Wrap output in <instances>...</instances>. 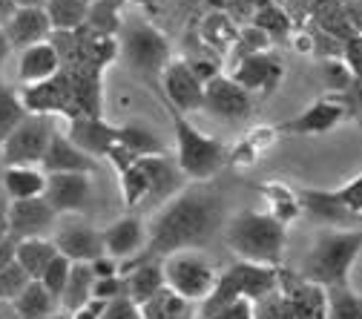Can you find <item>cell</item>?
Listing matches in <instances>:
<instances>
[{"label": "cell", "instance_id": "cell-60", "mask_svg": "<svg viewBox=\"0 0 362 319\" xmlns=\"http://www.w3.org/2000/svg\"><path fill=\"white\" fill-rule=\"evenodd\" d=\"M196 319H207V316H196Z\"/></svg>", "mask_w": 362, "mask_h": 319}, {"label": "cell", "instance_id": "cell-47", "mask_svg": "<svg viewBox=\"0 0 362 319\" xmlns=\"http://www.w3.org/2000/svg\"><path fill=\"white\" fill-rule=\"evenodd\" d=\"M207 319H256V313H253V302L250 299H233L224 308L213 311Z\"/></svg>", "mask_w": 362, "mask_h": 319}, {"label": "cell", "instance_id": "cell-33", "mask_svg": "<svg viewBox=\"0 0 362 319\" xmlns=\"http://www.w3.org/2000/svg\"><path fill=\"white\" fill-rule=\"evenodd\" d=\"M127 0H93L86 15V29L101 37H115L121 29V9Z\"/></svg>", "mask_w": 362, "mask_h": 319}, {"label": "cell", "instance_id": "cell-28", "mask_svg": "<svg viewBox=\"0 0 362 319\" xmlns=\"http://www.w3.org/2000/svg\"><path fill=\"white\" fill-rule=\"evenodd\" d=\"M58 299L40 285V279H32L26 285V291L12 302L18 319H49L58 313Z\"/></svg>", "mask_w": 362, "mask_h": 319}, {"label": "cell", "instance_id": "cell-15", "mask_svg": "<svg viewBox=\"0 0 362 319\" xmlns=\"http://www.w3.org/2000/svg\"><path fill=\"white\" fill-rule=\"evenodd\" d=\"M93 196V181L86 173H52L47 175V190L43 199L61 216V213H81Z\"/></svg>", "mask_w": 362, "mask_h": 319}, {"label": "cell", "instance_id": "cell-61", "mask_svg": "<svg viewBox=\"0 0 362 319\" xmlns=\"http://www.w3.org/2000/svg\"><path fill=\"white\" fill-rule=\"evenodd\" d=\"M356 4H362V0H356Z\"/></svg>", "mask_w": 362, "mask_h": 319}, {"label": "cell", "instance_id": "cell-55", "mask_svg": "<svg viewBox=\"0 0 362 319\" xmlns=\"http://www.w3.org/2000/svg\"><path fill=\"white\" fill-rule=\"evenodd\" d=\"M18 9H43L47 6V0H15Z\"/></svg>", "mask_w": 362, "mask_h": 319}, {"label": "cell", "instance_id": "cell-2", "mask_svg": "<svg viewBox=\"0 0 362 319\" xmlns=\"http://www.w3.org/2000/svg\"><path fill=\"white\" fill-rule=\"evenodd\" d=\"M29 112L40 115H104V69H58L52 78L26 86L21 95Z\"/></svg>", "mask_w": 362, "mask_h": 319}, {"label": "cell", "instance_id": "cell-16", "mask_svg": "<svg viewBox=\"0 0 362 319\" xmlns=\"http://www.w3.org/2000/svg\"><path fill=\"white\" fill-rule=\"evenodd\" d=\"M279 294L288 299L291 319H325V288L279 267Z\"/></svg>", "mask_w": 362, "mask_h": 319}, {"label": "cell", "instance_id": "cell-21", "mask_svg": "<svg viewBox=\"0 0 362 319\" xmlns=\"http://www.w3.org/2000/svg\"><path fill=\"white\" fill-rule=\"evenodd\" d=\"M139 164L144 167L147 181H150V193H147L144 204L158 207L181 190V170L167 156H147V158H139Z\"/></svg>", "mask_w": 362, "mask_h": 319}, {"label": "cell", "instance_id": "cell-8", "mask_svg": "<svg viewBox=\"0 0 362 319\" xmlns=\"http://www.w3.org/2000/svg\"><path fill=\"white\" fill-rule=\"evenodd\" d=\"M161 265H164V285L196 305H202L216 288L218 273L210 265V259L202 256L199 250L170 253L167 259H161Z\"/></svg>", "mask_w": 362, "mask_h": 319}, {"label": "cell", "instance_id": "cell-58", "mask_svg": "<svg viewBox=\"0 0 362 319\" xmlns=\"http://www.w3.org/2000/svg\"><path fill=\"white\" fill-rule=\"evenodd\" d=\"M135 4H164V0H135Z\"/></svg>", "mask_w": 362, "mask_h": 319}, {"label": "cell", "instance_id": "cell-56", "mask_svg": "<svg viewBox=\"0 0 362 319\" xmlns=\"http://www.w3.org/2000/svg\"><path fill=\"white\" fill-rule=\"evenodd\" d=\"M0 319H18V313H15L12 302H0Z\"/></svg>", "mask_w": 362, "mask_h": 319}, {"label": "cell", "instance_id": "cell-32", "mask_svg": "<svg viewBox=\"0 0 362 319\" xmlns=\"http://www.w3.org/2000/svg\"><path fill=\"white\" fill-rule=\"evenodd\" d=\"M118 144L127 147L135 158H147V156H167V147L158 135L144 127V124H124L118 127Z\"/></svg>", "mask_w": 362, "mask_h": 319}, {"label": "cell", "instance_id": "cell-29", "mask_svg": "<svg viewBox=\"0 0 362 319\" xmlns=\"http://www.w3.org/2000/svg\"><path fill=\"white\" fill-rule=\"evenodd\" d=\"M93 285H95V273L89 267V262H72L66 288L61 294L64 313H75L86 299H93Z\"/></svg>", "mask_w": 362, "mask_h": 319}, {"label": "cell", "instance_id": "cell-10", "mask_svg": "<svg viewBox=\"0 0 362 319\" xmlns=\"http://www.w3.org/2000/svg\"><path fill=\"white\" fill-rule=\"evenodd\" d=\"M354 104H351V95H325L320 101H313L308 110H302L299 115L282 121L276 127L279 135H322V132H331L337 129L342 121L354 118Z\"/></svg>", "mask_w": 362, "mask_h": 319}, {"label": "cell", "instance_id": "cell-3", "mask_svg": "<svg viewBox=\"0 0 362 319\" xmlns=\"http://www.w3.org/2000/svg\"><path fill=\"white\" fill-rule=\"evenodd\" d=\"M224 242L239 256V262L279 267L288 242V227L270 213L242 210L224 227Z\"/></svg>", "mask_w": 362, "mask_h": 319}, {"label": "cell", "instance_id": "cell-36", "mask_svg": "<svg viewBox=\"0 0 362 319\" xmlns=\"http://www.w3.org/2000/svg\"><path fill=\"white\" fill-rule=\"evenodd\" d=\"M291 18L285 15V9L279 4H274V0H262V4H256V15H253V26L262 29L270 40L276 37H285L291 32Z\"/></svg>", "mask_w": 362, "mask_h": 319}, {"label": "cell", "instance_id": "cell-5", "mask_svg": "<svg viewBox=\"0 0 362 319\" xmlns=\"http://www.w3.org/2000/svg\"><path fill=\"white\" fill-rule=\"evenodd\" d=\"M167 110H170V121H173L175 164H178L181 175H187L193 181H210L224 167V161H228V150H224L221 141L196 129L187 115H181L173 107H167Z\"/></svg>", "mask_w": 362, "mask_h": 319}, {"label": "cell", "instance_id": "cell-27", "mask_svg": "<svg viewBox=\"0 0 362 319\" xmlns=\"http://www.w3.org/2000/svg\"><path fill=\"white\" fill-rule=\"evenodd\" d=\"M141 316L144 319H196L199 316V305L178 296L175 291H170L167 285L141 305Z\"/></svg>", "mask_w": 362, "mask_h": 319}, {"label": "cell", "instance_id": "cell-4", "mask_svg": "<svg viewBox=\"0 0 362 319\" xmlns=\"http://www.w3.org/2000/svg\"><path fill=\"white\" fill-rule=\"evenodd\" d=\"M362 253V227H345V231H322L316 236L313 248L308 250L299 277L320 285V288H334L345 285L354 262Z\"/></svg>", "mask_w": 362, "mask_h": 319}, {"label": "cell", "instance_id": "cell-50", "mask_svg": "<svg viewBox=\"0 0 362 319\" xmlns=\"http://www.w3.org/2000/svg\"><path fill=\"white\" fill-rule=\"evenodd\" d=\"M104 308H107V302L93 296V299H86V302H83L75 313H69V316H72V319H101V316H104Z\"/></svg>", "mask_w": 362, "mask_h": 319}, {"label": "cell", "instance_id": "cell-39", "mask_svg": "<svg viewBox=\"0 0 362 319\" xmlns=\"http://www.w3.org/2000/svg\"><path fill=\"white\" fill-rule=\"evenodd\" d=\"M270 43H274V40H270L262 29L247 26V29L236 32V40H233V58H236V64H239L242 58H250V55L267 52V50H270Z\"/></svg>", "mask_w": 362, "mask_h": 319}, {"label": "cell", "instance_id": "cell-59", "mask_svg": "<svg viewBox=\"0 0 362 319\" xmlns=\"http://www.w3.org/2000/svg\"><path fill=\"white\" fill-rule=\"evenodd\" d=\"M359 35H362V23H359Z\"/></svg>", "mask_w": 362, "mask_h": 319}, {"label": "cell", "instance_id": "cell-12", "mask_svg": "<svg viewBox=\"0 0 362 319\" xmlns=\"http://www.w3.org/2000/svg\"><path fill=\"white\" fill-rule=\"evenodd\" d=\"M250 93L242 89L230 75H216L204 83V112L221 121H242L250 115Z\"/></svg>", "mask_w": 362, "mask_h": 319}, {"label": "cell", "instance_id": "cell-30", "mask_svg": "<svg viewBox=\"0 0 362 319\" xmlns=\"http://www.w3.org/2000/svg\"><path fill=\"white\" fill-rule=\"evenodd\" d=\"M58 256L52 239H21L15 248V262L29 273L32 279H40L47 265Z\"/></svg>", "mask_w": 362, "mask_h": 319}, {"label": "cell", "instance_id": "cell-44", "mask_svg": "<svg viewBox=\"0 0 362 319\" xmlns=\"http://www.w3.org/2000/svg\"><path fill=\"white\" fill-rule=\"evenodd\" d=\"M339 61L348 66V72L354 75V81H362V35H351V37L342 40Z\"/></svg>", "mask_w": 362, "mask_h": 319}, {"label": "cell", "instance_id": "cell-13", "mask_svg": "<svg viewBox=\"0 0 362 319\" xmlns=\"http://www.w3.org/2000/svg\"><path fill=\"white\" fill-rule=\"evenodd\" d=\"M58 213L47 204V199H26V202H9V236L15 242L21 239H47L49 231H55Z\"/></svg>", "mask_w": 362, "mask_h": 319}, {"label": "cell", "instance_id": "cell-20", "mask_svg": "<svg viewBox=\"0 0 362 319\" xmlns=\"http://www.w3.org/2000/svg\"><path fill=\"white\" fill-rule=\"evenodd\" d=\"M4 35L12 50H29L35 43H47L52 37V26L43 9H18L9 23L4 26Z\"/></svg>", "mask_w": 362, "mask_h": 319}, {"label": "cell", "instance_id": "cell-19", "mask_svg": "<svg viewBox=\"0 0 362 319\" xmlns=\"http://www.w3.org/2000/svg\"><path fill=\"white\" fill-rule=\"evenodd\" d=\"M101 242H104V253L115 256L118 262H127L144 250L147 227L139 216H124V219H115L110 227H104Z\"/></svg>", "mask_w": 362, "mask_h": 319}, {"label": "cell", "instance_id": "cell-9", "mask_svg": "<svg viewBox=\"0 0 362 319\" xmlns=\"http://www.w3.org/2000/svg\"><path fill=\"white\" fill-rule=\"evenodd\" d=\"M55 132L58 129H55L52 115L29 112L12 129L9 139L0 144V161H4V167H35V164H40V158H43V153H47Z\"/></svg>", "mask_w": 362, "mask_h": 319}, {"label": "cell", "instance_id": "cell-57", "mask_svg": "<svg viewBox=\"0 0 362 319\" xmlns=\"http://www.w3.org/2000/svg\"><path fill=\"white\" fill-rule=\"evenodd\" d=\"M49 319H72V316H69V313H64V311H58V313H55V316H49Z\"/></svg>", "mask_w": 362, "mask_h": 319}, {"label": "cell", "instance_id": "cell-52", "mask_svg": "<svg viewBox=\"0 0 362 319\" xmlns=\"http://www.w3.org/2000/svg\"><path fill=\"white\" fill-rule=\"evenodd\" d=\"M15 248H18V242L9 236V239H4V242H0V270H4L12 259H15Z\"/></svg>", "mask_w": 362, "mask_h": 319}, {"label": "cell", "instance_id": "cell-17", "mask_svg": "<svg viewBox=\"0 0 362 319\" xmlns=\"http://www.w3.org/2000/svg\"><path fill=\"white\" fill-rule=\"evenodd\" d=\"M55 250L61 256H66L69 262H93L98 256H104V242H101V231H95L89 221H66L58 227L55 233Z\"/></svg>", "mask_w": 362, "mask_h": 319}, {"label": "cell", "instance_id": "cell-54", "mask_svg": "<svg viewBox=\"0 0 362 319\" xmlns=\"http://www.w3.org/2000/svg\"><path fill=\"white\" fill-rule=\"evenodd\" d=\"M9 52H12V47H9V40H6V35H4V29H0V72H4V64H6V58H9Z\"/></svg>", "mask_w": 362, "mask_h": 319}, {"label": "cell", "instance_id": "cell-49", "mask_svg": "<svg viewBox=\"0 0 362 319\" xmlns=\"http://www.w3.org/2000/svg\"><path fill=\"white\" fill-rule=\"evenodd\" d=\"M107 161L115 167V173H124V170H129L135 161H139V158H135L127 147H121V144H115L110 153H107Z\"/></svg>", "mask_w": 362, "mask_h": 319}, {"label": "cell", "instance_id": "cell-51", "mask_svg": "<svg viewBox=\"0 0 362 319\" xmlns=\"http://www.w3.org/2000/svg\"><path fill=\"white\" fill-rule=\"evenodd\" d=\"M9 239V199L0 187V242Z\"/></svg>", "mask_w": 362, "mask_h": 319}, {"label": "cell", "instance_id": "cell-22", "mask_svg": "<svg viewBox=\"0 0 362 319\" xmlns=\"http://www.w3.org/2000/svg\"><path fill=\"white\" fill-rule=\"evenodd\" d=\"M299 207L302 213H308L313 221H320L325 227H345L351 221H356V216H351L342 202L337 199L334 190H320V187H302L299 193Z\"/></svg>", "mask_w": 362, "mask_h": 319}, {"label": "cell", "instance_id": "cell-40", "mask_svg": "<svg viewBox=\"0 0 362 319\" xmlns=\"http://www.w3.org/2000/svg\"><path fill=\"white\" fill-rule=\"evenodd\" d=\"M29 282H32V277L12 259L4 270H0V302H15L26 291Z\"/></svg>", "mask_w": 362, "mask_h": 319}, {"label": "cell", "instance_id": "cell-42", "mask_svg": "<svg viewBox=\"0 0 362 319\" xmlns=\"http://www.w3.org/2000/svg\"><path fill=\"white\" fill-rule=\"evenodd\" d=\"M322 78H325V86L334 89V95H345L348 89L354 86V75L348 72V66H345L339 58H325V64H322Z\"/></svg>", "mask_w": 362, "mask_h": 319}, {"label": "cell", "instance_id": "cell-41", "mask_svg": "<svg viewBox=\"0 0 362 319\" xmlns=\"http://www.w3.org/2000/svg\"><path fill=\"white\" fill-rule=\"evenodd\" d=\"M69 270H72V262H69L66 256H61V253H58V256L47 265V270H43V277H40V285L47 288L58 302H61V294H64V288H66Z\"/></svg>", "mask_w": 362, "mask_h": 319}, {"label": "cell", "instance_id": "cell-25", "mask_svg": "<svg viewBox=\"0 0 362 319\" xmlns=\"http://www.w3.org/2000/svg\"><path fill=\"white\" fill-rule=\"evenodd\" d=\"M0 187H4L9 202L40 199L47 190V173L37 167H6L0 175Z\"/></svg>", "mask_w": 362, "mask_h": 319}, {"label": "cell", "instance_id": "cell-35", "mask_svg": "<svg viewBox=\"0 0 362 319\" xmlns=\"http://www.w3.org/2000/svg\"><path fill=\"white\" fill-rule=\"evenodd\" d=\"M325 319H362V296L348 282L325 288Z\"/></svg>", "mask_w": 362, "mask_h": 319}, {"label": "cell", "instance_id": "cell-37", "mask_svg": "<svg viewBox=\"0 0 362 319\" xmlns=\"http://www.w3.org/2000/svg\"><path fill=\"white\" fill-rule=\"evenodd\" d=\"M26 115H29V110L23 107L21 95L15 93L12 86L0 83V144L9 139L12 129H15Z\"/></svg>", "mask_w": 362, "mask_h": 319}, {"label": "cell", "instance_id": "cell-7", "mask_svg": "<svg viewBox=\"0 0 362 319\" xmlns=\"http://www.w3.org/2000/svg\"><path fill=\"white\" fill-rule=\"evenodd\" d=\"M121 40H118V52L127 61V66L144 78V81H158L164 66L170 64V43L167 37L144 18H127L121 21L118 29Z\"/></svg>", "mask_w": 362, "mask_h": 319}, {"label": "cell", "instance_id": "cell-34", "mask_svg": "<svg viewBox=\"0 0 362 319\" xmlns=\"http://www.w3.org/2000/svg\"><path fill=\"white\" fill-rule=\"evenodd\" d=\"M262 196L270 202V216H274L276 221H282L285 227L302 216L299 196L288 185H282V181H270V185H264L262 187Z\"/></svg>", "mask_w": 362, "mask_h": 319}, {"label": "cell", "instance_id": "cell-38", "mask_svg": "<svg viewBox=\"0 0 362 319\" xmlns=\"http://www.w3.org/2000/svg\"><path fill=\"white\" fill-rule=\"evenodd\" d=\"M118 178H121V196H124V204H127V207H141L144 199H147V193H150V181H147L144 167L135 161L129 170L118 173Z\"/></svg>", "mask_w": 362, "mask_h": 319}, {"label": "cell", "instance_id": "cell-45", "mask_svg": "<svg viewBox=\"0 0 362 319\" xmlns=\"http://www.w3.org/2000/svg\"><path fill=\"white\" fill-rule=\"evenodd\" d=\"M93 296L95 299H104V302H112L118 296H127V279L121 277H107V279H95L93 285Z\"/></svg>", "mask_w": 362, "mask_h": 319}, {"label": "cell", "instance_id": "cell-14", "mask_svg": "<svg viewBox=\"0 0 362 319\" xmlns=\"http://www.w3.org/2000/svg\"><path fill=\"white\" fill-rule=\"evenodd\" d=\"M66 139L89 158H107V153L118 144V127L104 115H78L69 121Z\"/></svg>", "mask_w": 362, "mask_h": 319}, {"label": "cell", "instance_id": "cell-23", "mask_svg": "<svg viewBox=\"0 0 362 319\" xmlns=\"http://www.w3.org/2000/svg\"><path fill=\"white\" fill-rule=\"evenodd\" d=\"M40 167L47 175H52V173H86V175H93L95 173V158H89L83 150H78L66 135L55 132L47 153H43V158H40Z\"/></svg>", "mask_w": 362, "mask_h": 319}, {"label": "cell", "instance_id": "cell-53", "mask_svg": "<svg viewBox=\"0 0 362 319\" xmlns=\"http://www.w3.org/2000/svg\"><path fill=\"white\" fill-rule=\"evenodd\" d=\"M18 12V6H15V0H0V29H4L6 23H9V18Z\"/></svg>", "mask_w": 362, "mask_h": 319}, {"label": "cell", "instance_id": "cell-48", "mask_svg": "<svg viewBox=\"0 0 362 319\" xmlns=\"http://www.w3.org/2000/svg\"><path fill=\"white\" fill-rule=\"evenodd\" d=\"M89 267H93L95 279H107V277H118V273H121V262L115 256H110V253L93 259V262H89Z\"/></svg>", "mask_w": 362, "mask_h": 319}, {"label": "cell", "instance_id": "cell-11", "mask_svg": "<svg viewBox=\"0 0 362 319\" xmlns=\"http://www.w3.org/2000/svg\"><path fill=\"white\" fill-rule=\"evenodd\" d=\"M158 81H161V93H164L167 107L178 110L181 115L202 110V104H204V83L193 75L187 61H170Z\"/></svg>", "mask_w": 362, "mask_h": 319}, {"label": "cell", "instance_id": "cell-43", "mask_svg": "<svg viewBox=\"0 0 362 319\" xmlns=\"http://www.w3.org/2000/svg\"><path fill=\"white\" fill-rule=\"evenodd\" d=\"M334 193H337V199L342 202V207H345L351 216L362 219V173H359V175H354V178L348 181V185L337 187Z\"/></svg>", "mask_w": 362, "mask_h": 319}, {"label": "cell", "instance_id": "cell-26", "mask_svg": "<svg viewBox=\"0 0 362 319\" xmlns=\"http://www.w3.org/2000/svg\"><path fill=\"white\" fill-rule=\"evenodd\" d=\"M58 69H61V61H58V52H55V47L49 40L47 43H35V47L21 52L18 72H21V81L29 83V86L52 78Z\"/></svg>", "mask_w": 362, "mask_h": 319}, {"label": "cell", "instance_id": "cell-1", "mask_svg": "<svg viewBox=\"0 0 362 319\" xmlns=\"http://www.w3.org/2000/svg\"><path fill=\"white\" fill-rule=\"evenodd\" d=\"M221 219H224L221 193L213 190L207 181H196L193 187L178 190L170 202L158 207V213L150 221L144 250L121 262V267L135 262L167 259L170 253L178 250H199L216 236Z\"/></svg>", "mask_w": 362, "mask_h": 319}, {"label": "cell", "instance_id": "cell-6", "mask_svg": "<svg viewBox=\"0 0 362 319\" xmlns=\"http://www.w3.org/2000/svg\"><path fill=\"white\" fill-rule=\"evenodd\" d=\"M279 291V267L253 265V262H236L224 273H218L216 288L210 296L199 305V316H210L213 311L224 308L233 299H250L259 302L262 296Z\"/></svg>", "mask_w": 362, "mask_h": 319}, {"label": "cell", "instance_id": "cell-24", "mask_svg": "<svg viewBox=\"0 0 362 319\" xmlns=\"http://www.w3.org/2000/svg\"><path fill=\"white\" fill-rule=\"evenodd\" d=\"M121 277L127 279V296L141 308L147 299H153L164 288V265L161 259L135 262V265L121 267Z\"/></svg>", "mask_w": 362, "mask_h": 319}, {"label": "cell", "instance_id": "cell-31", "mask_svg": "<svg viewBox=\"0 0 362 319\" xmlns=\"http://www.w3.org/2000/svg\"><path fill=\"white\" fill-rule=\"evenodd\" d=\"M89 4L93 0H47L43 12L49 18L52 32H75L86 23Z\"/></svg>", "mask_w": 362, "mask_h": 319}, {"label": "cell", "instance_id": "cell-18", "mask_svg": "<svg viewBox=\"0 0 362 319\" xmlns=\"http://www.w3.org/2000/svg\"><path fill=\"white\" fill-rule=\"evenodd\" d=\"M282 75H285V69H282V61L274 55V52H259V55H250V58H242L239 64H236V69H233V81L242 86V89H247V93H264V95H270L274 89L279 86V81H282Z\"/></svg>", "mask_w": 362, "mask_h": 319}, {"label": "cell", "instance_id": "cell-46", "mask_svg": "<svg viewBox=\"0 0 362 319\" xmlns=\"http://www.w3.org/2000/svg\"><path fill=\"white\" fill-rule=\"evenodd\" d=\"M101 319H144V316H141V308L135 305L129 296H118V299L107 302Z\"/></svg>", "mask_w": 362, "mask_h": 319}]
</instances>
